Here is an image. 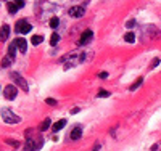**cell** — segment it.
<instances>
[{
    "label": "cell",
    "mask_w": 161,
    "mask_h": 151,
    "mask_svg": "<svg viewBox=\"0 0 161 151\" xmlns=\"http://www.w3.org/2000/svg\"><path fill=\"white\" fill-rule=\"evenodd\" d=\"M84 13H85V8H84V7H81V5L71 7L69 11H68V15H69V16H73V18H81V16H84Z\"/></svg>",
    "instance_id": "7"
},
{
    "label": "cell",
    "mask_w": 161,
    "mask_h": 151,
    "mask_svg": "<svg viewBox=\"0 0 161 151\" xmlns=\"http://www.w3.org/2000/svg\"><path fill=\"white\" fill-rule=\"evenodd\" d=\"M42 145H44V140H42V138H37V140H34V138H29V140L26 141L24 151H37Z\"/></svg>",
    "instance_id": "4"
},
{
    "label": "cell",
    "mask_w": 161,
    "mask_h": 151,
    "mask_svg": "<svg viewBox=\"0 0 161 151\" xmlns=\"http://www.w3.org/2000/svg\"><path fill=\"white\" fill-rule=\"evenodd\" d=\"M65 125H66V119H60V121H57V122L53 124V132H58V130H61Z\"/></svg>",
    "instance_id": "12"
},
{
    "label": "cell",
    "mask_w": 161,
    "mask_h": 151,
    "mask_svg": "<svg viewBox=\"0 0 161 151\" xmlns=\"http://www.w3.org/2000/svg\"><path fill=\"white\" fill-rule=\"evenodd\" d=\"M44 42V35H32L31 37V43L32 45H39V43H42Z\"/></svg>",
    "instance_id": "15"
},
{
    "label": "cell",
    "mask_w": 161,
    "mask_h": 151,
    "mask_svg": "<svg viewBox=\"0 0 161 151\" xmlns=\"http://www.w3.org/2000/svg\"><path fill=\"white\" fill-rule=\"evenodd\" d=\"M142 82H143V77H139V79L135 81V84H134V85H131V89H129V90H131V92H134L135 89H139V87L142 85Z\"/></svg>",
    "instance_id": "19"
},
{
    "label": "cell",
    "mask_w": 161,
    "mask_h": 151,
    "mask_svg": "<svg viewBox=\"0 0 161 151\" xmlns=\"http://www.w3.org/2000/svg\"><path fill=\"white\" fill-rule=\"evenodd\" d=\"M82 59H84V55H77V53H73V55H69V56H66L65 69H68V67L76 66L77 63H81V61H82Z\"/></svg>",
    "instance_id": "3"
},
{
    "label": "cell",
    "mask_w": 161,
    "mask_h": 151,
    "mask_svg": "<svg viewBox=\"0 0 161 151\" xmlns=\"http://www.w3.org/2000/svg\"><path fill=\"white\" fill-rule=\"evenodd\" d=\"M151 151H161V141L155 143V145L151 146Z\"/></svg>",
    "instance_id": "25"
},
{
    "label": "cell",
    "mask_w": 161,
    "mask_h": 151,
    "mask_svg": "<svg viewBox=\"0 0 161 151\" xmlns=\"http://www.w3.org/2000/svg\"><path fill=\"white\" fill-rule=\"evenodd\" d=\"M16 48H18V47H16V43H15V42H11L10 45H8V53H7V55H10L11 58H15V55H16Z\"/></svg>",
    "instance_id": "14"
},
{
    "label": "cell",
    "mask_w": 161,
    "mask_h": 151,
    "mask_svg": "<svg viewBox=\"0 0 161 151\" xmlns=\"http://www.w3.org/2000/svg\"><path fill=\"white\" fill-rule=\"evenodd\" d=\"M124 40L129 42V43H134V42H135V35H134V32H127V34L124 35Z\"/></svg>",
    "instance_id": "18"
},
{
    "label": "cell",
    "mask_w": 161,
    "mask_h": 151,
    "mask_svg": "<svg viewBox=\"0 0 161 151\" xmlns=\"http://www.w3.org/2000/svg\"><path fill=\"white\" fill-rule=\"evenodd\" d=\"M92 151H100V143H97V145L92 148Z\"/></svg>",
    "instance_id": "29"
},
{
    "label": "cell",
    "mask_w": 161,
    "mask_h": 151,
    "mask_svg": "<svg viewBox=\"0 0 161 151\" xmlns=\"http://www.w3.org/2000/svg\"><path fill=\"white\" fill-rule=\"evenodd\" d=\"M81 137H82V127L81 125L74 127L71 130V133H69V138H71V140H79Z\"/></svg>",
    "instance_id": "10"
},
{
    "label": "cell",
    "mask_w": 161,
    "mask_h": 151,
    "mask_svg": "<svg viewBox=\"0 0 161 151\" xmlns=\"http://www.w3.org/2000/svg\"><path fill=\"white\" fill-rule=\"evenodd\" d=\"M21 7H24V2H23V0H21V2H18V8H21Z\"/></svg>",
    "instance_id": "31"
},
{
    "label": "cell",
    "mask_w": 161,
    "mask_h": 151,
    "mask_svg": "<svg viewBox=\"0 0 161 151\" xmlns=\"http://www.w3.org/2000/svg\"><path fill=\"white\" fill-rule=\"evenodd\" d=\"M97 97L99 98H107V97H110V92H107V90H100V92L97 93Z\"/></svg>",
    "instance_id": "23"
},
{
    "label": "cell",
    "mask_w": 161,
    "mask_h": 151,
    "mask_svg": "<svg viewBox=\"0 0 161 151\" xmlns=\"http://www.w3.org/2000/svg\"><path fill=\"white\" fill-rule=\"evenodd\" d=\"M92 39H93V31L87 29V31H84V32H82V37H81V40L77 42V45H87Z\"/></svg>",
    "instance_id": "8"
},
{
    "label": "cell",
    "mask_w": 161,
    "mask_h": 151,
    "mask_svg": "<svg viewBox=\"0 0 161 151\" xmlns=\"http://www.w3.org/2000/svg\"><path fill=\"white\" fill-rule=\"evenodd\" d=\"M16 95H18V89L15 85H7L5 89H3V97L7 98V100H15L16 98Z\"/></svg>",
    "instance_id": "5"
},
{
    "label": "cell",
    "mask_w": 161,
    "mask_h": 151,
    "mask_svg": "<svg viewBox=\"0 0 161 151\" xmlns=\"http://www.w3.org/2000/svg\"><path fill=\"white\" fill-rule=\"evenodd\" d=\"M13 42L16 43L18 50L21 51V53H26V51H27V42L24 40V39H21V37H19V39H15Z\"/></svg>",
    "instance_id": "9"
},
{
    "label": "cell",
    "mask_w": 161,
    "mask_h": 151,
    "mask_svg": "<svg viewBox=\"0 0 161 151\" xmlns=\"http://www.w3.org/2000/svg\"><path fill=\"white\" fill-rule=\"evenodd\" d=\"M99 77H100V79H107V77H108V73H100Z\"/></svg>",
    "instance_id": "27"
},
{
    "label": "cell",
    "mask_w": 161,
    "mask_h": 151,
    "mask_svg": "<svg viewBox=\"0 0 161 151\" xmlns=\"http://www.w3.org/2000/svg\"><path fill=\"white\" fill-rule=\"evenodd\" d=\"M58 40H60V35H58L57 32L52 34V39H50V45H57Z\"/></svg>",
    "instance_id": "20"
},
{
    "label": "cell",
    "mask_w": 161,
    "mask_h": 151,
    "mask_svg": "<svg viewBox=\"0 0 161 151\" xmlns=\"http://www.w3.org/2000/svg\"><path fill=\"white\" fill-rule=\"evenodd\" d=\"M10 76H11V79H13V81H16V84H18L19 87H21V89L24 90V92H29V85H27L26 79H23L18 73H11Z\"/></svg>",
    "instance_id": "6"
},
{
    "label": "cell",
    "mask_w": 161,
    "mask_h": 151,
    "mask_svg": "<svg viewBox=\"0 0 161 151\" xmlns=\"http://www.w3.org/2000/svg\"><path fill=\"white\" fill-rule=\"evenodd\" d=\"M50 124H52V121H50L49 117H47V119H44V122H42V124H40V127H39V129H40V132H45V130L50 127Z\"/></svg>",
    "instance_id": "17"
},
{
    "label": "cell",
    "mask_w": 161,
    "mask_h": 151,
    "mask_svg": "<svg viewBox=\"0 0 161 151\" xmlns=\"http://www.w3.org/2000/svg\"><path fill=\"white\" fill-rule=\"evenodd\" d=\"M158 65H160V58H156L155 61H153V65H151V67H156V66H158Z\"/></svg>",
    "instance_id": "28"
},
{
    "label": "cell",
    "mask_w": 161,
    "mask_h": 151,
    "mask_svg": "<svg viewBox=\"0 0 161 151\" xmlns=\"http://www.w3.org/2000/svg\"><path fill=\"white\" fill-rule=\"evenodd\" d=\"M45 103H47V105H50V106H57V105H58V101L53 100V98H47Z\"/></svg>",
    "instance_id": "24"
},
{
    "label": "cell",
    "mask_w": 161,
    "mask_h": 151,
    "mask_svg": "<svg viewBox=\"0 0 161 151\" xmlns=\"http://www.w3.org/2000/svg\"><path fill=\"white\" fill-rule=\"evenodd\" d=\"M135 26V21H134V19H132V21H127V23H126V27H129V29H131V27H134Z\"/></svg>",
    "instance_id": "26"
},
{
    "label": "cell",
    "mask_w": 161,
    "mask_h": 151,
    "mask_svg": "<svg viewBox=\"0 0 161 151\" xmlns=\"http://www.w3.org/2000/svg\"><path fill=\"white\" fill-rule=\"evenodd\" d=\"M7 7H8V13L10 15H15L19 10L18 8V3H13V2H8V3H7Z\"/></svg>",
    "instance_id": "13"
},
{
    "label": "cell",
    "mask_w": 161,
    "mask_h": 151,
    "mask_svg": "<svg viewBox=\"0 0 161 151\" xmlns=\"http://www.w3.org/2000/svg\"><path fill=\"white\" fill-rule=\"evenodd\" d=\"M2 119H3L5 124H18V122H21V117L16 116V114L8 108L2 109Z\"/></svg>",
    "instance_id": "1"
},
{
    "label": "cell",
    "mask_w": 161,
    "mask_h": 151,
    "mask_svg": "<svg viewBox=\"0 0 161 151\" xmlns=\"http://www.w3.org/2000/svg\"><path fill=\"white\" fill-rule=\"evenodd\" d=\"M15 29H16V32H19V34H29L31 31H32V24H31L29 21H26V19H19L16 23V26H15Z\"/></svg>",
    "instance_id": "2"
},
{
    "label": "cell",
    "mask_w": 161,
    "mask_h": 151,
    "mask_svg": "<svg viewBox=\"0 0 161 151\" xmlns=\"http://www.w3.org/2000/svg\"><path fill=\"white\" fill-rule=\"evenodd\" d=\"M58 24H60V19H58L57 16L50 19V27H52V29H55V27H58Z\"/></svg>",
    "instance_id": "21"
},
{
    "label": "cell",
    "mask_w": 161,
    "mask_h": 151,
    "mask_svg": "<svg viewBox=\"0 0 161 151\" xmlns=\"http://www.w3.org/2000/svg\"><path fill=\"white\" fill-rule=\"evenodd\" d=\"M5 143H7V145L15 146V148H18V146H19V141L18 140H10V138H8V140H5Z\"/></svg>",
    "instance_id": "22"
},
{
    "label": "cell",
    "mask_w": 161,
    "mask_h": 151,
    "mask_svg": "<svg viewBox=\"0 0 161 151\" xmlns=\"http://www.w3.org/2000/svg\"><path fill=\"white\" fill-rule=\"evenodd\" d=\"M13 59L15 58H11L10 55H5V56H3V61H2V67H8L11 63H13Z\"/></svg>",
    "instance_id": "16"
},
{
    "label": "cell",
    "mask_w": 161,
    "mask_h": 151,
    "mask_svg": "<svg viewBox=\"0 0 161 151\" xmlns=\"http://www.w3.org/2000/svg\"><path fill=\"white\" fill-rule=\"evenodd\" d=\"M77 113H79V108H73L71 109V114H77Z\"/></svg>",
    "instance_id": "30"
},
{
    "label": "cell",
    "mask_w": 161,
    "mask_h": 151,
    "mask_svg": "<svg viewBox=\"0 0 161 151\" xmlns=\"http://www.w3.org/2000/svg\"><path fill=\"white\" fill-rule=\"evenodd\" d=\"M8 34H10V27H8V24H3V26H2V35H0V40L5 42L7 39H8Z\"/></svg>",
    "instance_id": "11"
}]
</instances>
